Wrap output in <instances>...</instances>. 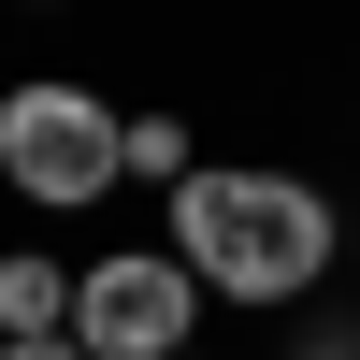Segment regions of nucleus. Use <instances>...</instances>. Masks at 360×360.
Wrapping results in <instances>:
<instances>
[{
    "mask_svg": "<svg viewBox=\"0 0 360 360\" xmlns=\"http://www.w3.org/2000/svg\"><path fill=\"white\" fill-rule=\"evenodd\" d=\"M159 245L188 259L202 303L303 317L317 288H332V259H346V202L317 188V173H288V159H202L188 188L159 202Z\"/></svg>",
    "mask_w": 360,
    "mask_h": 360,
    "instance_id": "1",
    "label": "nucleus"
},
{
    "mask_svg": "<svg viewBox=\"0 0 360 360\" xmlns=\"http://www.w3.org/2000/svg\"><path fill=\"white\" fill-rule=\"evenodd\" d=\"M0 202L29 217H101L115 202V101L72 72H15L0 86Z\"/></svg>",
    "mask_w": 360,
    "mask_h": 360,
    "instance_id": "2",
    "label": "nucleus"
},
{
    "mask_svg": "<svg viewBox=\"0 0 360 360\" xmlns=\"http://www.w3.org/2000/svg\"><path fill=\"white\" fill-rule=\"evenodd\" d=\"M72 360H188L202 346V288L173 245H101L72 259V332H58Z\"/></svg>",
    "mask_w": 360,
    "mask_h": 360,
    "instance_id": "3",
    "label": "nucleus"
},
{
    "mask_svg": "<svg viewBox=\"0 0 360 360\" xmlns=\"http://www.w3.org/2000/svg\"><path fill=\"white\" fill-rule=\"evenodd\" d=\"M58 332H72V259L0 245V346H58Z\"/></svg>",
    "mask_w": 360,
    "mask_h": 360,
    "instance_id": "4",
    "label": "nucleus"
},
{
    "mask_svg": "<svg viewBox=\"0 0 360 360\" xmlns=\"http://www.w3.org/2000/svg\"><path fill=\"white\" fill-rule=\"evenodd\" d=\"M188 173H202V130H188V115H115V188H188Z\"/></svg>",
    "mask_w": 360,
    "mask_h": 360,
    "instance_id": "5",
    "label": "nucleus"
},
{
    "mask_svg": "<svg viewBox=\"0 0 360 360\" xmlns=\"http://www.w3.org/2000/svg\"><path fill=\"white\" fill-rule=\"evenodd\" d=\"M288 360H360V317H303V332H288Z\"/></svg>",
    "mask_w": 360,
    "mask_h": 360,
    "instance_id": "6",
    "label": "nucleus"
},
{
    "mask_svg": "<svg viewBox=\"0 0 360 360\" xmlns=\"http://www.w3.org/2000/svg\"><path fill=\"white\" fill-rule=\"evenodd\" d=\"M0 360H72V346H0Z\"/></svg>",
    "mask_w": 360,
    "mask_h": 360,
    "instance_id": "7",
    "label": "nucleus"
},
{
    "mask_svg": "<svg viewBox=\"0 0 360 360\" xmlns=\"http://www.w3.org/2000/svg\"><path fill=\"white\" fill-rule=\"evenodd\" d=\"M188 360H217V346H188Z\"/></svg>",
    "mask_w": 360,
    "mask_h": 360,
    "instance_id": "8",
    "label": "nucleus"
}]
</instances>
